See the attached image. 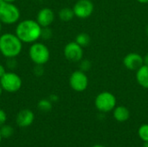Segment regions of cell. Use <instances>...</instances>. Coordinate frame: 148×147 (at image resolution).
Wrapping results in <instances>:
<instances>
[{"mask_svg": "<svg viewBox=\"0 0 148 147\" xmlns=\"http://www.w3.org/2000/svg\"><path fill=\"white\" fill-rule=\"evenodd\" d=\"M69 86L75 92H83L88 86V78L82 70L74 71L69 76Z\"/></svg>", "mask_w": 148, "mask_h": 147, "instance_id": "cell-7", "label": "cell"}, {"mask_svg": "<svg viewBox=\"0 0 148 147\" xmlns=\"http://www.w3.org/2000/svg\"><path fill=\"white\" fill-rule=\"evenodd\" d=\"M20 10L14 3L3 2L0 3V21L3 24L11 25L20 19Z\"/></svg>", "mask_w": 148, "mask_h": 147, "instance_id": "cell-3", "label": "cell"}, {"mask_svg": "<svg viewBox=\"0 0 148 147\" xmlns=\"http://www.w3.org/2000/svg\"><path fill=\"white\" fill-rule=\"evenodd\" d=\"M90 68H91V62L89 60H87V59L82 60V59L80 61V70L86 73L87 71H88L90 69Z\"/></svg>", "mask_w": 148, "mask_h": 147, "instance_id": "cell-21", "label": "cell"}, {"mask_svg": "<svg viewBox=\"0 0 148 147\" xmlns=\"http://www.w3.org/2000/svg\"><path fill=\"white\" fill-rule=\"evenodd\" d=\"M139 136L140 138L144 141L147 142L148 141V125L145 124L142 125L140 128H139Z\"/></svg>", "mask_w": 148, "mask_h": 147, "instance_id": "cell-19", "label": "cell"}, {"mask_svg": "<svg viewBox=\"0 0 148 147\" xmlns=\"http://www.w3.org/2000/svg\"><path fill=\"white\" fill-rule=\"evenodd\" d=\"M0 84L3 89L8 93H16L22 88L21 77L14 72H6L0 78Z\"/></svg>", "mask_w": 148, "mask_h": 147, "instance_id": "cell-5", "label": "cell"}, {"mask_svg": "<svg viewBox=\"0 0 148 147\" xmlns=\"http://www.w3.org/2000/svg\"><path fill=\"white\" fill-rule=\"evenodd\" d=\"M59 18L63 22H69L75 17V13L73 10V8L69 7H64L61 9L58 12Z\"/></svg>", "mask_w": 148, "mask_h": 147, "instance_id": "cell-15", "label": "cell"}, {"mask_svg": "<svg viewBox=\"0 0 148 147\" xmlns=\"http://www.w3.org/2000/svg\"><path fill=\"white\" fill-rule=\"evenodd\" d=\"M136 81L140 87L148 89V66L143 64L136 71Z\"/></svg>", "mask_w": 148, "mask_h": 147, "instance_id": "cell-13", "label": "cell"}, {"mask_svg": "<svg viewBox=\"0 0 148 147\" xmlns=\"http://www.w3.org/2000/svg\"><path fill=\"white\" fill-rule=\"evenodd\" d=\"M6 120H7V115H6V113L0 109V127L2 126H3L6 122Z\"/></svg>", "mask_w": 148, "mask_h": 147, "instance_id": "cell-24", "label": "cell"}, {"mask_svg": "<svg viewBox=\"0 0 148 147\" xmlns=\"http://www.w3.org/2000/svg\"><path fill=\"white\" fill-rule=\"evenodd\" d=\"M6 69H5V67L2 64H0V78L6 73Z\"/></svg>", "mask_w": 148, "mask_h": 147, "instance_id": "cell-25", "label": "cell"}, {"mask_svg": "<svg viewBox=\"0 0 148 147\" xmlns=\"http://www.w3.org/2000/svg\"><path fill=\"white\" fill-rule=\"evenodd\" d=\"M7 59V67L10 69H13L16 67V61L15 58H6Z\"/></svg>", "mask_w": 148, "mask_h": 147, "instance_id": "cell-22", "label": "cell"}, {"mask_svg": "<svg viewBox=\"0 0 148 147\" xmlns=\"http://www.w3.org/2000/svg\"><path fill=\"white\" fill-rule=\"evenodd\" d=\"M3 2H10V3H14L16 0H2Z\"/></svg>", "mask_w": 148, "mask_h": 147, "instance_id": "cell-29", "label": "cell"}, {"mask_svg": "<svg viewBox=\"0 0 148 147\" xmlns=\"http://www.w3.org/2000/svg\"><path fill=\"white\" fill-rule=\"evenodd\" d=\"M143 62H144V65L148 66V53H147V54L143 56Z\"/></svg>", "mask_w": 148, "mask_h": 147, "instance_id": "cell-26", "label": "cell"}, {"mask_svg": "<svg viewBox=\"0 0 148 147\" xmlns=\"http://www.w3.org/2000/svg\"><path fill=\"white\" fill-rule=\"evenodd\" d=\"M23 43L16 34L4 33L0 36V53L5 58H16L22 52Z\"/></svg>", "mask_w": 148, "mask_h": 147, "instance_id": "cell-2", "label": "cell"}, {"mask_svg": "<svg viewBox=\"0 0 148 147\" xmlns=\"http://www.w3.org/2000/svg\"><path fill=\"white\" fill-rule=\"evenodd\" d=\"M14 133L13 128L9 125H3L0 128V133L2 135V138H10Z\"/></svg>", "mask_w": 148, "mask_h": 147, "instance_id": "cell-18", "label": "cell"}, {"mask_svg": "<svg viewBox=\"0 0 148 147\" xmlns=\"http://www.w3.org/2000/svg\"><path fill=\"white\" fill-rule=\"evenodd\" d=\"M63 54L67 60L73 62H79L83 57V48L75 42H69L65 45Z\"/></svg>", "mask_w": 148, "mask_h": 147, "instance_id": "cell-8", "label": "cell"}, {"mask_svg": "<svg viewBox=\"0 0 148 147\" xmlns=\"http://www.w3.org/2000/svg\"><path fill=\"white\" fill-rule=\"evenodd\" d=\"M55 20L54 11L48 7L41 9L36 16V22L40 24L42 28L49 27Z\"/></svg>", "mask_w": 148, "mask_h": 147, "instance_id": "cell-11", "label": "cell"}, {"mask_svg": "<svg viewBox=\"0 0 148 147\" xmlns=\"http://www.w3.org/2000/svg\"><path fill=\"white\" fill-rule=\"evenodd\" d=\"M50 101H57L58 100V97L56 95H51L50 96Z\"/></svg>", "mask_w": 148, "mask_h": 147, "instance_id": "cell-27", "label": "cell"}, {"mask_svg": "<svg viewBox=\"0 0 148 147\" xmlns=\"http://www.w3.org/2000/svg\"><path fill=\"white\" fill-rule=\"evenodd\" d=\"M139 3H144V4H146V3H148V0H137Z\"/></svg>", "mask_w": 148, "mask_h": 147, "instance_id": "cell-28", "label": "cell"}, {"mask_svg": "<svg viewBox=\"0 0 148 147\" xmlns=\"http://www.w3.org/2000/svg\"><path fill=\"white\" fill-rule=\"evenodd\" d=\"M90 36L87 33H80L76 36L75 37V42H77L80 46H82V48L83 47H87L89 43H90Z\"/></svg>", "mask_w": 148, "mask_h": 147, "instance_id": "cell-16", "label": "cell"}, {"mask_svg": "<svg viewBox=\"0 0 148 147\" xmlns=\"http://www.w3.org/2000/svg\"><path fill=\"white\" fill-rule=\"evenodd\" d=\"M2 24H3V23H2V22L0 21V32H1V30H2Z\"/></svg>", "mask_w": 148, "mask_h": 147, "instance_id": "cell-32", "label": "cell"}, {"mask_svg": "<svg viewBox=\"0 0 148 147\" xmlns=\"http://www.w3.org/2000/svg\"><path fill=\"white\" fill-rule=\"evenodd\" d=\"M29 55L35 65H44L50 58V52L49 48L42 42H34L31 44Z\"/></svg>", "mask_w": 148, "mask_h": 147, "instance_id": "cell-4", "label": "cell"}, {"mask_svg": "<svg viewBox=\"0 0 148 147\" xmlns=\"http://www.w3.org/2000/svg\"><path fill=\"white\" fill-rule=\"evenodd\" d=\"M35 120V115L33 112L29 109L21 110L16 115V124L20 127H27L29 126Z\"/></svg>", "mask_w": 148, "mask_h": 147, "instance_id": "cell-12", "label": "cell"}, {"mask_svg": "<svg viewBox=\"0 0 148 147\" xmlns=\"http://www.w3.org/2000/svg\"><path fill=\"white\" fill-rule=\"evenodd\" d=\"M114 117L119 122H125L130 117L129 110L124 106H119L114 109Z\"/></svg>", "mask_w": 148, "mask_h": 147, "instance_id": "cell-14", "label": "cell"}, {"mask_svg": "<svg viewBox=\"0 0 148 147\" xmlns=\"http://www.w3.org/2000/svg\"><path fill=\"white\" fill-rule=\"evenodd\" d=\"M37 107H38L39 110H41L42 112H49L52 108V103H51L50 100L42 99V100H41V101H38Z\"/></svg>", "mask_w": 148, "mask_h": 147, "instance_id": "cell-17", "label": "cell"}, {"mask_svg": "<svg viewBox=\"0 0 148 147\" xmlns=\"http://www.w3.org/2000/svg\"><path fill=\"white\" fill-rule=\"evenodd\" d=\"M52 30L50 29L49 27H43L42 28V32H41V38L44 40H49L52 37Z\"/></svg>", "mask_w": 148, "mask_h": 147, "instance_id": "cell-20", "label": "cell"}, {"mask_svg": "<svg viewBox=\"0 0 148 147\" xmlns=\"http://www.w3.org/2000/svg\"><path fill=\"white\" fill-rule=\"evenodd\" d=\"M3 91V88H2V86H1V84H0V96L2 95Z\"/></svg>", "mask_w": 148, "mask_h": 147, "instance_id": "cell-30", "label": "cell"}, {"mask_svg": "<svg viewBox=\"0 0 148 147\" xmlns=\"http://www.w3.org/2000/svg\"><path fill=\"white\" fill-rule=\"evenodd\" d=\"M144 147H148V141L144 143Z\"/></svg>", "mask_w": 148, "mask_h": 147, "instance_id": "cell-31", "label": "cell"}, {"mask_svg": "<svg viewBox=\"0 0 148 147\" xmlns=\"http://www.w3.org/2000/svg\"><path fill=\"white\" fill-rule=\"evenodd\" d=\"M43 65H36L35 66V68H34V74L36 75V76H41L42 74H43V68H42Z\"/></svg>", "mask_w": 148, "mask_h": 147, "instance_id": "cell-23", "label": "cell"}, {"mask_svg": "<svg viewBox=\"0 0 148 147\" xmlns=\"http://www.w3.org/2000/svg\"><path fill=\"white\" fill-rule=\"evenodd\" d=\"M95 105L99 111L108 113L114 109L116 106V98L112 93L104 91L96 96Z\"/></svg>", "mask_w": 148, "mask_h": 147, "instance_id": "cell-6", "label": "cell"}, {"mask_svg": "<svg viewBox=\"0 0 148 147\" xmlns=\"http://www.w3.org/2000/svg\"><path fill=\"white\" fill-rule=\"evenodd\" d=\"M146 32H147V35L148 36V25L147 26V28H146Z\"/></svg>", "mask_w": 148, "mask_h": 147, "instance_id": "cell-33", "label": "cell"}, {"mask_svg": "<svg viewBox=\"0 0 148 147\" xmlns=\"http://www.w3.org/2000/svg\"><path fill=\"white\" fill-rule=\"evenodd\" d=\"M2 3V0H0V3Z\"/></svg>", "mask_w": 148, "mask_h": 147, "instance_id": "cell-36", "label": "cell"}, {"mask_svg": "<svg viewBox=\"0 0 148 147\" xmlns=\"http://www.w3.org/2000/svg\"><path fill=\"white\" fill-rule=\"evenodd\" d=\"M93 147H105V146H99V145H97V146H94Z\"/></svg>", "mask_w": 148, "mask_h": 147, "instance_id": "cell-34", "label": "cell"}, {"mask_svg": "<svg viewBox=\"0 0 148 147\" xmlns=\"http://www.w3.org/2000/svg\"><path fill=\"white\" fill-rule=\"evenodd\" d=\"M94 3L90 0H78L73 7L75 16L81 19L89 17L94 12Z\"/></svg>", "mask_w": 148, "mask_h": 147, "instance_id": "cell-9", "label": "cell"}, {"mask_svg": "<svg viewBox=\"0 0 148 147\" xmlns=\"http://www.w3.org/2000/svg\"><path fill=\"white\" fill-rule=\"evenodd\" d=\"M1 140H2V135H1V133H0V143H1Z\"/></svg>", "mask_w": 148, "mask_h": 147, "instance_id": "cell-35", "label": "cell"}, {"mask_svg": "<svg viewBox=\"0 0 148 147\" xmlns=\"http://www.w3.org/2000/svg\"><path fill=\"white\" fill-rule=\"evenodd\" d=\"M42 27L36 20L26 19L19 22L15 34L23 43H34L41 38Z\"/></svg>", "mask_w": 148, "mask_h": 147, "instance_id": "cell-1", "label": "cell"}, {"mask_svg": "<svg viewBox=\"0 0 148 147\" xmlns=\"http://www.w3.org/2000/svg\"><path fill=\"white\" fill-rule=\"evenodd\" d=\"M123 64L128 70L137 71L144 64L143 56L138 53H129L124 57Z\"/></svg>", "mask_w": 148, "mask_h": 147, "instance_id": "cell-10", "label": "cell"}]
</instances>
